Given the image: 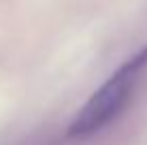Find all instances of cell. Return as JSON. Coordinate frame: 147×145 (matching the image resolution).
Masks as SVG:
<instances>
[{
  "label": "cell",
  "mask_w": 147,
  "mask_h": 145,
  "mask_svg": "<svg viewBox=\"0 0 147 145\" xmlns=\"http://www.w3.org/2000/svg\"><path fill=\"white\" fill-rule=\"evenodd\" d=\"M147 68V45L141 47L132 58H128L115 71L107 81L102 83L92 96L85 100L79 109V113L68 126V137L81 139L102 130L107 124L124 111L126 103L130 100L134 92V86L139 83V77Z\"/></svg>",
  "instance_id": "obj_1"
}]
</instances>
